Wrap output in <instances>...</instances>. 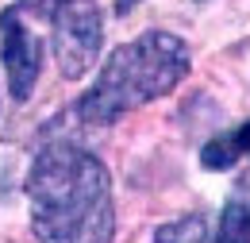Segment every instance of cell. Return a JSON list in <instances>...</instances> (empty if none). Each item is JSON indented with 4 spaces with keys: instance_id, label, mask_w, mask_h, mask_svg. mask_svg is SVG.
<instances>
[{
    "instance_id": "1",
    "label": "cell",
    "mask_w": 250,
    "mask_h": 243,
    "mask_svg": "<svg viewBox=\"0 0 250 243\" xmlns=\"http://www.w3.org/2000/svg\"><path fill=\"white\" fill-rule=\"evenodd\" d=\"M31 232L39 243H112L116 205L108 166L73 139H54L27 170Z\"/></svg>"
},
{
    "instance_id": "2",
    "label": "cell",
    "mask_w": 250,
    "mask_h": 243,
    "mask_svg": "<svg viewBox=\"0 0 250 243\" xmlns=\"http://www.w3.org/2000/svg\"><path fill=\"white\" fill-rule=\"evenodd\" d=\"M188 66H192L188 47L177 35L146 31V35L131 39L124 47H116L104 58L96 81L77 100L73 116L85 127H112L116 120H124L127 112L173 93L185 81Z\"/></svg>"
},
{
    "instance_id": "3",
    "label": "cell",
    "mask_w": 250,
    "mask_h": 243,
    "mask_svg": "<svg viewBox=\"0 0 250 243\" xmlns=\"http://www.w3.org/2000/svg\"><path fill=\"white\" fill-rule=\"evenodd\" d=\"M50 47L65 81H81L100 58L104 16L96 0H54L50 4Z\"/></svg>"
},
{
    "instance_id": "4",
    "label": "cell",
    "mask_w": 250,
    "mask_h": 243,
    "mask_svg": "<svg viewBox=\"0 0 250 243\" xmlns=\"http://www.w3.org/2000/svg\"><path fill=\"white\" fill-rule=\"evenodd\" d=\"M0 62H4V73H8L12 100L27 104L35 85H39V73H42V43L27 27L20 8L0 12Z\"/></svg>"
},
{
    "instance_id": "5",
    "label": "cell",
    "mask_w": 250,
    "mask_h": 243,
    "mask_svg": "<svg viewBox=\"0 0 250 243\" xmlns=\"http://www.w3.org/2000/svg\"><path fill=\"white\" fill-rule=\"evenodd\" d=\"M154 243H219V228L212 216L188 213L181 220H169L154 232Z\"/></svg>"
},
{
    "instance_id": "6",
    "label": "cell",
    "mask_w": 250,
    "mask_h": 243,
    "mask_svg": "<svg viewBox=\"0 0 250 243\" xmlns=\"http://www.w3.org/2000/svg\"><path fill=\"white\" fill-rule=\"evenodd\" d=\"M219 243H250V189H235L216 216Z\"/></svg>"
},
{
    "instance_id": "7",
    "label": "cell",
    "mask_w": 250,
    "mask_h": 243,
    "mask_svg": "<svg viewBox=\"0 0 250 243\" xmlns=\"http://www.w3.org/2000/svg\"><path fill=\"white\" fill-rule=\"evenodd\" d=\"M250 154V120L239 127V131H231V135H219L212 139L204 151H200V162H204V170H231L239 158H247Z\"/></svg>"
},
{
    "instance_id": "8",
    "label": "cell",
    "mask_w": 250,
    "mask_h": 243,
    "mask_svg": "<svg viewBox=\"0 0 250 243\" xmlns=\"http://www.w3.org/2000/svg\"><path fill=\"white\" fill-rule=\"evenodd\" d=\"M131 8H135V0H116V12H120V16H127Z\"/></svg>"
},
{
    "instance_id": "9",
    "label": "cell",
    "mask_w": 250,
    "mask_h": 243,
    "mask_svg": "<svg viewBox=\"0 0 250 243\" xmlns=\"http://www.w3.org/2000/svg\"><path fill=\"white\" fill-rule=\"evenodd\" d=\"M23 4H35V8H42V12H50V4H54V0H23Z\"/></svg>"
}]
</instances>
